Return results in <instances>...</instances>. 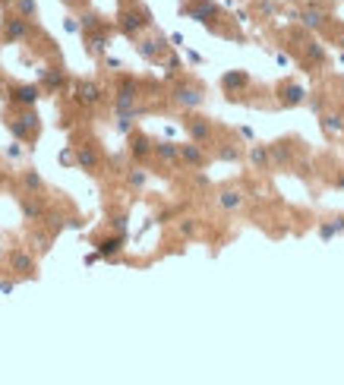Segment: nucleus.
I'll list each match as a JSON object with an SVG mask.
<instances>
[{"label": "nucleus", "mask_w": 344, "mask_h": 385, "mask_svg": "<svg viewBox=\"0 0 344 385\" xmlns=\"http://www.w3.org/2000/svg\"><path fill=\"white\" fill-rule=\"evenodd\" d=\"M0 35H4V41L16 44V41H26L32 35V22L29 16H7L4 26H0Z\"/></svg>", "instance_id": "nucleus-1"}, {"label": "nucleus", "mask_w": 344, "mask_h": 385, "mask_svg": "<svg viewBox=\"0 0 344 385\" xmlns=\"http://www.w3.org/2000/svg\"><path fill=\"white\" fill-rule=\"evenodd\" d=\"M7 126H10V133L16 139H29V136H35V130H38V117H35V111L26 107L22 114H16L13 120H7Z\"/></svg>", "instance_id": "nucleus-2"}, {"label": "nucleus", "mask_w": 344, "mask_h": 385, "mask_svg": "<svg viewBox=\"0 0 344 385\" xmlns=\"http://www.w3.org/2000/svg\"><path fill=\"white\" fill-rule=\"evenodd\" d=\"M10 271L19 275V278L32 275V271H35V256L26 253V250H10Z\"/></svg>", "instance_id": "nucleus-3"}, {"label": "nucleus", "mask_w": 344, "mask_h": 385, "mask_svg": "<svg viewBox=\"0 0 344 385\" xmlns=\"http://www.w3.org/2000/svg\"><path fill=\"white\" fill-rule=\"evenodd\" d=\"M38 95H41V88L38 85H13V101L16 104H22V107H32L35 101H38Z\"/></svg>", "instance_id": "nucleus-4"}, {"label": "nucleus", "mask_w": 344, "mask_h": 385, "mask_svg": "<svg viewBox=\"0 0 344 385\" xmlns=\"http://www.w3.org/2000/svg\"><path fill=\"white\" fill-rule=\"evenodd\" d=\"M76 164H79L82 171L95 174V171H98V155L88 149V145H76Z\"/></svg>", "instance_id": "nucleus-5"}, {"label": "nucleus", "mask_w": 344, "mask_h": 385, "mask_svg": "<svg viewBox=\"0 0 344 385\" xmlns=\"http://www.w3.org/2000/svg\"><path fill=\"white\" fill-rule=\"evenodd\" d=\"M76 98H79L82 104H95V101L101 98V88H98L92 79H82V82L76 85Z\"/></svg>", "instance_id": "nucleus-6"}, {"label": "nucleus", "mask_w": 344, "mask_h": 385, "mask_svg": "<svg viewBox=\"0 0 344 385\" xmlns=\"http://www.w3.org/2000/svg\"><path fill=\"white\" fill-rule=\"evenodd\" d=\"M19 209H22V218H26V221H41V218H44V209H41L38 199H22Z\"/></svg>", "instance_id": "nucleus-7"}, {"label": "nucleus", "mask_w": 344, "mask_h": 385, "mask_svg": "<svg viewBox=\"0 0 344 385\" xmlns=\"http://www.w3.org/2000/svg\"><path fill=\"white\" fill-rule=\"evenodd\" d=\"M60 85H63V73H60V70H44V76H41V88L57 92Z\"/></svg>", "instance_id": "nucleus-8"}, {"label": "nucleus", "mask_w": 344, "mask_h": 385, "mask_svg": "<svg viewBox=\"0 0 344 385\" xmlns=\"http://www.w3.org/2000/svg\"><path fill=\"white\" fill-rule=\"evenodd\" d=\"M22 183H26L29 190H35V193H41V190H44V180H41L38 171H26V174H22Z\"/></svg>", "instance_id": "nucleus-9"}, {"label": "nucleus", "mask_w": 344, "mask_h": 385, "mask_svg": "<svg viewBox=\"0 0 344 385\" xmlns=\"http://www.w3.org/2000/svg\"><path fill=\"white\" fill-rule=\"evenodd\" d=\"M16 7H19V13H22V16H29V19H32L35 13H38V7H35V0H16Z\"/></svg>", "instance_id": "nucleus-10"}, {"label": "nucleus", "mask_w": 344, "mask_h": 385, "mask_svg": "<svg viewBox=\"0 0 344 385\" xmlns=\"http://www.w3.org/2000/svg\"><path fill=\"white\" fill-rule=\"evenodd\" d=\"M120 26H123V32H126V35H130V32H136V29H139V19H133V16H126V13H123V16H120Z\"/></svg>", "instance_id": "nucleus-11"}, {"label": "nucleus", "mask_w": 344, "mask_h": 385, "mask_svg": "<svg viewBox=\"0 0 344 385\" xmlns=\"http://www.w3.org/2000/svg\"><path fill=\"white\" fill-rule=\"evenodd\" d=\"M117 246H120V240H104V243L98 246V253H101V256H111V253H114Z\"/></svg>", "instance_id": "nucleus-12"}, {"label": "nucleus", "mask_w": 344, "mask_h": 385, "mask_svg": "<svg viewBox=\"0 0 344 385\" xmlns=\"http://www.w3.org/2000/svg\"><path fill=\"white\" fill-rule=\"evenodd\" d=\"M177 98L184 101V104H196V101H199V95H196V92H180Z\"/></svg>", "instance_id": "nucleus-13"}, {"label": "nucleus", "mask_w": 344, "mask_h": 385, "mask_svg": "<svg viewBox=\"0 0 344 385\" xmlns=\"http://www.w3.org/2000/svg\"><path fill=\"white\" fill-rule=\"evenodd\" d=\"M193 136H196V139L209 136V126H205V123H193Z\"/></svg>", "instance_id": "nucleus-14"}, {"label": "nucleus", "mask_w": 344, "mask_h": 385, "mask_svg": "<svg viewBox=\"0 0 344 385\" xmlns=\"http://www.w3.org/2000/svg\"><path fill=\"white\" fill-rule=\"evenodd\" d=\"M133 152H136V155H146V152H149V142L139 136V139H136V145H133Z\"/></svg>", "instance_id": "nucleus-15"}, {"label": "nucleus", "mask_w": 344, "mask_h": 385, "mask_svg": "<svg viewBox=\"0 0 344 385\" xmlns=\"http://www.w3.org/2000/svg\"><path fill=\"white\" fill-rule=\"evenodd\" d=\"M184 155H187V161H199V158H202V155H199V149H184Z\"/></svg>", "instance_id": "nucleus-16"}, {"label": "nucleus", "mask_w": 344, "mask_h": 385, "mask_svg": "<svg viewBox=\"0 0 344 385\" xmlns=\"http://www.w3.org/2000/svg\"><path fill=\"white\" fill-rule=\"evenodd\" d=\"M240 199H237V193H224V206H237Z\"/></svg>", "instance_id": "nucleus-17"}, {"label": "nucleus", "mask_w": 344, "mask_h": 385, "mask_svg": "<svg viewBox=\"0 0 344 385\" xmlns=\"http://www.w3.org/2000/svg\"><path fill=\"white\" fill-rule=\"evenodd\" d=\"M104 44H107L104 38H92V48H95V51H104Z\"/></svg>", "instance_id": "nucleus-18"}, {"label": "nucleus", "mask_w": 344, "mask_h": 385, "mask_svg": "<svg viewBox=\"0 0 344 385\" xmlns=\"http://www.w3.org/2000/svg\"><path fill=\"white\" fill-rule=\"evenodd\" d=\"M0 290H4V294H10V290H13V281H0Z\"/></svg>", "instance_id": "nucleus-19"}, {"label": "nucleus", "mask_w": 344, "mask_h": 385, "mask_svg": "<svg viewBox=\"0 0 344 385\" xmlns=\"http://www.w3.org/2000/svg\"><path fill=\"white\" fill-rule=\"evenodd\" d=\"M0 259H4V246H0Z\"/></svg>", "instance_id": "nucleus-20"}]
</instances>
